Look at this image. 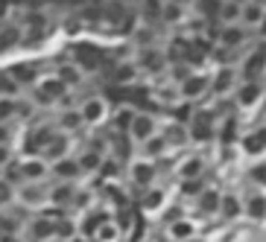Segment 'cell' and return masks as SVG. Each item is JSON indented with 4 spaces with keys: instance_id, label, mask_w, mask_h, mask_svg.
Instances as JSON below:
<instances>
[{
    "instance_id": "24",
    "label": "cell",
    "mask_w": 266,
    "mask_h": 242,
    "mask_svg": "<svg viewBox=\"0 0 266 242\" xmlns=\"http://www.w3.org/2000/svg\"><path fill=\"white\" fill-rule=\"evenodd\" d=\"M220 196L214 193V190H208V193H202V202H199V207L205 210V213H214V210H220Z\"/></svg>"
},
{
    "instance_id": "39",
    "label": "cell",
    "mask_w": 266,
    "mask_h": 242,
    "mask_svg": "<svg viewBox=\"0 0 266 242\" xmlns=\"http://www.w3.org/2000/svg\"><path fill=\"white\" fill-rule=\"evenodd\" d=\"M23 202H26V205H38V202H41V190H38V187H26V190H23Z\"/></svg>"
},
{
    "instance_id": "17",
    "label": "cell",
    "mask_w": 266,
    "mask_h": 242,
    "mask_svg": "<svg viewBox=\"0 0 266 242\" xmlns=\"http://www.w3.org/2000/svg\"><path fill=\"white\" fill-rule=\"evenodd\" d=\"M9 76H12L15 82H32V79H35V67H32V64H15V67L9 70Z\"/></svg>"
},
{
    "instance_id": "52",
    "label": "cell",
    "mask_w": 266,
    "mask_h": 242,
    "mask_svg": "<svg viewBox=\"0 0 266 242\" xmlns=\"http://www.w3.org/2000/svg\"><path fill=\"white\" fill-rule=\"evenodd\" d=\"M123 3H129V0H123Z\"/></svg>"
},
{
    "instance_id": "47",
    "label": "cell",
    "mask_w": 266,
    "mask_h": 242,
    "mask_svg": "<svg viewBox=\"0 0 266 242\" xmlns=\"http://www.w3.org/2000/svg\"><path fill=\"white\" fill-rule=\"evenodd\" d=\"M261 184H266V164H261V167H255V172H252Z\"/></svg>"
},
{
    "instance_id": "12",
    "label": "cell",
    "mask_w": 266,
    "mask_h": 242,
    "mask_svg": "<svg viewBox=\"0 0 266 242\" xmlns=\"http://www.w3.org/2000/svg\"><path fill=\"white\" fill-rule=\"evenodd\" d=\"M53 137H56V134H53V131H50L47 126H44V129H38V131H35V134L29 137V143H26L29 155H32V152H38V149H47V143H50Z\"/></svg>"
},
{
    "instance_id": "27",
    "label": "cell",
    "mask_w": 266,
    "mask_h": 242,
    "mask_svg": "<svg viewBox=\"0 0 266 242\" xmlns=\"http://www.w3.org/2000/svg\"><path fill=\"white\" fill-rule=\"evenodd\" d=\"M199 172H202V161H199V158H190V161L182 167V175H184V181H193V178H199Z\"/></svg>"
},
{
    "instance_id": "4",
    "label": "cell",
    "mask_w": 266,
    "mask_h": 242,
    "mask_svg": "<svg viewBox=\"0 0 266 242\" xmlns=\"http://www.w3.org/2000/svg\"><path fill=\"white\" fill-rule=\"evenodd\" d=\"M214 134V123H211V114L208 111H199L193 117V126H190V137L193 140H211Z\"/></svg>"
},
{
    "instance_id": "18",
    "label": "cell",
    "mask_w": 266,
    "mask_h": 242,
    "mask_svg": "<svg viewBox=\"0 0 266 242\" xmlns=\"http://www.w3.org/2000/svg\"><path fill=\"white\" fill-rule=\"evenodd\" d=\"M231 82H234V70H231V67H223V70L217 73V79H214V91L223 93V91L231 88Z\"/></svg>"
},
{
    "instance_id": "8",
    "label": "cell",
    "mask_w": 266,
    "mask_h": 242,
    "mask_svg": "<svg viewBox=\"0 0 266 242\" xmlns=\"http://www.w3.org/2000/svg\"><path fill=\"white\" fill-rule=\"evenodd\" d=\"M205 88H208V79H205V76H187L184 85H182V93H184L187 99H193V96L205 93Z\"/></svg>"
},
{
    "instance_id": "45",
    "label": "cell",
    "mask_w": 266,
    "mask_h": 242,
    "mask_svg": "<svg viewBox=\"0 0 266 242\" xmlns=\"http://www.w3.org/2000/svg\"><path fill=\"white\" fill-rule=\"evenodd\" d=\"M158 205H161V193H149L143 199V207H158Z\"/></svg>"
},
{
    "instance_id": "32",
    "label": "cell",
    "mask_w": 266,
    "mask_h": 242,
    "mask_svg": "<svg viewBox=\"0 0 266 242\" xmlns=\"http://www.w3.org/2000/svg\"><path fill=\"white\" fill-rule=\"evenodd\" d=\"M12 114H18V102L9 96H0V120H9Z\"/></svg>"
},
{
    "instance_id": "43",
    "label": "cell",
    "mask_w": 266,
    "mask_h": 242,
    "mask_svg": "<svg viewBox=\"0 0 266 242\" xmlns=\"http://www.w3.org/2000/svg\"><path fill=\"white\" fill-rule=\"evenodd\" d=\"M56 234H59V237H70V234H73V225H70L67 219H61V222H56Z\"/></svg>"
},
{
    "instance_id": "29",
    "label": "cell",
    "mask_w": 266,
    "mask_h": 242,
    "mask_svg": "<svg viewBox=\"0 0 266 242\" xmlns=\"http://www.w3.org/2000/svg\"><path fill=\"white\" fill-rule=\"evenodd\" d=\"M199 9H202V15H208V18H220L223 0H199Z\"/></svg>"
},
{
    "instance_id": "50",
    "label": "cell",
    "mask_w": 266,
    "mask_h": 242,
    "mask_svg": "<svg viewBox=\"0 0 266 242\" xmlns=\"http://www.w3.org/2000/svg\"><path fill=\"white\" fill-rule=\"evenodd\" d=\"M0 242H20L18 237H0Z\"/></svg>"
},
{
    "instance_id": "46",
    "label": "cell",
    "mask_w": 266,
    "mask_h": 242,
    "mask_svg": "<svg viewBox=\"0 0 266 242\" xmlns=\"http://www.w3.org/2000/svg\"><path fill=\"white\" fill-rule=\"evenodd\" d=\"M123 18V6H111L108 9V20H120Z\"/></svg>"
},
{
    "instance_id": "10",
    "label": "cell",
    "mask_w": 266,
    "mask_h": 242,
    "mask_svg": "<svg viewBox=\"0 0 266 242\" xmlns=\"http://www.w3.org/2000/svg\"><path fill=\"white\" fill-rule=\"evenodd\" d=\"M64 149H67V140H64L61 134H56V137L47 143V149H44V158L56 164V161H61V158H64Z\"/></svg>"
},
{
    "instance_id": "31",
    "label": "cell",
    "mask_w": 266,
    "mask_h": 242,
    "mask_svg": "<svg viewBox=\"0 0 266 242\" xmlns=\"http://www.w3.org/2000/svg\"><path fill=\"white\" fill-rule=\"evenodd\" d=\"M18 234V222L12 216H3L0 213V237H15Z\"/></svg>"
},
{
    "instance_id": "9",
    "label": "cell",
    "mask_w": 266,
    "mask_h": 242,
    "mask_svg": "<svg viewBox=\"0 0 266 242\" xmlns=\"http://www.w3.org/2000/svg\"><path fill=\"white\" fill-rule=\"evenodd\" d=\"M102 114H105V105H102L100 99H88V102L82 105V120H85V123H100Z\"/></svg>"
},
{
    "instance_id": "48",
    "label": "cell",
    "mask_w": 266,
    "mask_h": 242,
    "mask_svg": "<svg viewBox=\"0 0 266 242\" xmlns=\"http://www.w3.org/2000/svg\"><path fill=\"white\" fill-rule=\"evenodd\" d=\"M3 164H9V149H6V143H0V167Z\"/></svg>"
},
{
    "instance_id": "28",
    "label": "cell",
    "mask_w": 266,
    "mask_h": 242,
    "mask_svg": "<svg viewBox=\"0 0 266 242\" xmlns=\"http://www.w3.org/2000/svg\"><path fill=\"white\" fill-rule=\"evenodd\" d=\"M0 93H3V96H9V99L18 93V82H15L9 73H0Z\"/></svg>"
},
{
    "instance_id": "21",
    "label": "cell",
    "mask_w": 266,
    "mask_h": 242,
    "mask_svg": "<svg viewBox=\"0 0 266 242\" xmlns=\"http://www.w3.org/2000/svg\"><path fill=\"white\" fill-rule=\"evenodd\" d=\"M243 146H246V152H261V149L266 146V129L255 131V134H249V137L243 140Z\"/></svg>"
},
{
    "instance_id": "13",
    "label": "cell",
    "mask_w": 266,
    "mask_h": 242,
    "mask_svg": "<svg viewBox=\"0 0 266 242\" xmlns=\"http://www.w3.org/2000/svg\"><path fill=\"white\" fill-rule=\"evenodd\" d=\"M32 237H35V240L56 237V222H50V219H35V222H32Z\"/></svg>"
},
{
    "instance_id": "16",
    "label": "cell",
    "mask_w": 266,
    "mask_h": 242,
    "mask_svg": "<svg viewBox=\"0 0 266 242\" xmlns=\"http://www.w3.org/2000/svg\"><path fill=\"white\" fill-rule=\"evenodd\" d=\"M132 175H135V181H138L141 187H146V184L152 181L155 169H152V164H135V167H132Z\"/></svg>"
},
{
    "instance_id": "14",
    "label": "cell",
    "mask_w": 266,
    "mask_h": 242,
    "mask_svg": "<svg viewBox=\"0 0 266 242\" xmlns=\"http://www.w3.org/2000/svg\"><path fill=\"white\" fill-rule=\"evenodd\" d=\"M258 96H261V85H258V82H246V85L240 88V93H237L240 105H252Z\"/></svg>"
},
{
    "instance_id": "22",
    "label": "cell",
    "mask_w": 266,
    "mask_h": 242,
    "mask_svg": "<svg viewBox=\"0 0 266 242\" xmlns=\"http://www.w3.org/2000/svg\"><path fill=\"white\" fill-rule=\"evenodd\" d=\"M240 15H243V6H240V3H223V12H220V18H223L228 26H231V23H234Z\"/></svg>"
},
{
    "instance_id": "35",
    "label": "cell",
    "mask_w": 266,
    "mask_h": 242,
    "mask_svg": "<svg viewBox=\"0 0 266 242\" xmlns=\"http://www.w3.org/2000/svg\"><path fill=\"white\" fill-rule=\"evenodd\" d=\"M190 234H193V225H190V222H176V225H173V237L184 240V237H190Z\"/></svg>"
},
{
    "instance_id": "33",
    "label": "cell",
    "mask_w": 266,
    "mask_h": 242,
    "mask_svg": "<svg viewBox=\"0 0 266 242\" xmlns=\"http://www.w3.org/2000/svg\"><path fill=\"white\" fill-rule=\"evenodd\" d=\"M97 237H100V242H111L114 237H117V225L102 222V225H100V231H97Z\"/></svg>"
},
{
    "instance_id": "20",
    "label": "cell",
    "mask_w": 266,
    "mask_h": 242,
    "mask_svg": "<svg viewBox=\"0 0 266 242\" xmlns=\"http://www.w3.org/2000/svg\"><path fill=\"white\" fill-rule=\"evenodd\" d=\"M59 79L64 85H76V82H82V70L79 67H70V64H61L59 67Z\"/></svg>"
},
{
    "instance_id": "42",
    "label": "cell",
    "mask_w": 266,
    "mask_h": 242,
    "mask_svg": "<svg viewBox=\"0 0 266 242\" xmlns=\"http://www.w3.org/2000/svg\"><path fill=\"white\" fill-rule=\"evenodd\" d=\"M9 202H12V184L0 181V205H9Z\"/></svg>"
},
{
    "instance_id": "49",
    "label": "cell",
    "mask_w": 266,
    "mask_h": 242,
    "mask_svg": "<svg viewBox=\"0 0 266 242\" xmlns=\"http://www.w3.org/2000/svg\"><path fill=\"white\" fill-rule=\"evenodd\" d=\"M167 3H176V6H187L190 0H167Z\"/></svg>"
},
{
    "instance_id": "25",
    "label": "cell",
    "mask_w": 266,
    "mask_h": 242,
    "mask_svg": "<svg viewBox=\"0 0 266 242\" xmlns=\"http://www.w3.org/2000/svg\"><path fill=\"white\" fill-rule=\"evenodd\" d=\"M220 207H223V216H225V219H234V216L240 213V202H237L234 196H223Z\"/></svg>"
},
{
    "instance_id": "2",
    "label": "cell",
    "mask_w": 266,
    "mask_h": 242,
    "mask_svg": "<svg viewBox=\"0 0 266 242\" xmlns=\"http://www.w3.org/2000/svg\"><path fill=\"white\" fill-rule=\"evenodd\" d=\"M266 67V44H261L249 58H246V64H243V76H246V82H255L261 73H264Z\"/></svg>"
},
{
    "instance_id": "41",
    "label": "cell",
    "mask_w": 266,
    "mask_h": 242,
    "mask_svg": "<svg viewBox=\"0 0 266 242\" xmlns=\"http://www.w3.org/2000/svg\"><path fill=\"white\" fill-rule=\"evenodd\" d=\"M184 137H187V134L182 131V126H173V129L167 131V137H164V140H173V143H184Z\"/></svg>"
},
{
    "instance_id": "5",
    "label": "cell",
    "mask_w": 266,
    "mask_h": 242,
    "mask_svg": "<svg viewBox=\"0 0 266 242\" xmlns=\"http://www.w3.org/2000/svg\"><path fill=\"white\" fill-rule=\"evenodd\" d=\"M243 26H261L264 23V18H266V9H264V3H258V0H249L246 6H243Z\"/></svg>"
},
{
    "instance_id": "40",
    "label": "cell",
    "mask_w": 266,
    "mask_h": 242,
    "mask_svg": "<svg viewBox=\"0 0 266 242\" xmlns=\"http://www.w3.org/2000/svg\"><path fill=\"white\" fill-rule=\"evenodd\" d=\"M234 129H237V123H234V120H225V129H223V143H231V140H234V134H237Z\"/></svg>"
},
{
    "instance_id": "37",
    "label": "cell",
    "mask_w": 266,
    "mask_h": 242,
    "mask_svg": "<svg viewBox=\"0 0 266 242\" xmlns=\"http://www.w3.org/2000/svg\"><path fill=\"white\" fill-rule=\"evenodd\" d=\"M143 67H149V70H158L161 67V56L158 53H143V61H141Z\"/></svg>"
},
{
    "instance_id": "23",
    "label": "cell",
    "mask_w": 266,
    "mask_h": 242,
    "mask_svg": "<svg viewBox=\"0 0 266 242\" xmlns=\"http://www.w3.org/2000/svg\"><path fill=\"white\" fill-rule=\"evenodd\" d=\"M246 210H249V216H252V219H264V216H266V199L252 196V199H249V205H246Z\"/></svg>"
},
{
    "instance_id": "15",
    "label": "cell",
    "mask_w": 266,
    "mask_h": 242,
    "mask_svg": "<svg viewBox=\"0 0 266 242\" xmlns=\"http://www.w3.org/2000/svg\"><path fill=\"white\" fill-rule=\"evenodd\" d=\"M73 199H76V193H73L70 184H59V187L50 193V202H56V205H70Z\"/></svg>"
},
{
    "instance_id": "30",
    "label": "cell",
    "mask_w": 266,
    "mask_h": 242,
    "mask_svg": "<svg viewBox=\"0 0 266 242\" xmlns=\"http://www.w3.org/2000/svg\"><path fill=\"white\" fill-rule=\"evenodd\" d=\"M15 44H18V29H15V26H6V29L0 32V53L9 50V47H15Z\"/></svg>"
},
{
    "instance_id": "19",
    "label": "cell",
    "mask_w": 266,
    "mask_h": 242,
    "mask_svg": "<svg viewBox=\"0 0 266 242\" xmlns=\"http://www.w3.org/2000/svg\"><path fill=\"white\" fill-rule=\"evenodd\" d=\"M161 18H164L167 23H179V20L184 18V6H176V3H164V9H161Z\"/></svg>"
},
{
    "instance_id": "53",
    "label": "cell",
    "mask_w": 266,
    "mask_h": 242,
    "mask_svg": "<svg viewBox=\"0 0 266 242\" xmlns=\"http://www.w3.org/2000/svg\"><path fill=\"white\" fill-rule=\"evenodd\" d=\"M76 242H82V240H76Z\"/></svg>"
},
{
    "instance_id": "36",
    "label": "cell",
    "mask_w": 266,
    "mask_h": 242,
    "mask_svg": "<svg viewBox=\"0 0 266 242\" xmlns=\"http://www.w3.org/2000/svg\"><path fill=\"white\" fill-rule=\"evenodd\" d=\"M161 9H164V6H161L158 0H146V12H143V15H146V20H155V18H161Z\"/></svg>"
},
{
    "instance_id": "11",
    "label": "cell",
    "mask_w": 266,
    "mask_h": 242,
    "mask_svg": "<svg viewBox=\"0 0 266 242\" xmlns=\"http://www.w3.org/2000/svg\"><path fill=\"white\" fill-rule=\"evenodd\" d=\"M41 175H47V164H44V161H23V164H20V178L38 181Z\"/></svg>"
},
{
    "instance_id": "7",
    "label": "cell",
    "mask_w": 266,
    "mask_h": 242,
    "mask_svg": "<svg viewBox=\"0 0 266 242\" xmlns=\"http://www.w3.org/2000/svg\"><path fill=\"white\" fill-rule=\"evenodd\" d=\"M53 172L59 175V178H64V181H70V178H76L82 169H79V161H70V158H61V161H56L53 164Z\"/></svg>"
},
{
    "instance_id": "51",
    "label": "cell",
    "mask_w": 266,
    "mask_h": 242,
    "mask_svg": "<svg viewBox=\"0 0 266 242\" xmlns=\"http://www.w3.org/2000/svg\"><path fill=\"white\" fill-rule=\"evenodd\" d=\"M261 32H264V35H266V18H264V23H261Z\"/></svg>"
},
{
    "instance_id": "26",
    "label": "cell",
    "mask_w": 266,
    "mask_h": 242,
    "mask_svg": "<svg viewBox=\"0 0 266 242\" xmlns=\"http://www.w3.org/2000/svg\"><path fill=\"white\" fill-rule=\"evenodd\" d=\"M102 167V158H100V152H85L82 155V161H79V169H100Z\"/></svg>"
},
{
    "instance_id": "1",
    "label": "cell",
    "mask_w": 266,
    "mask_h": 242,
    "mask_svg": "<svg viewBox=\"0 0 266 242\" xmlns=\"http://www.w3.org/2000/svg\"><path fill=\"white\" fill-rule=\"evenodd\" d=\"M64 91H67V85L56 76V79H44V82L35 88V96H38L41 102H56V99L64 96Z\"/></svg>"
},
{
    "instance_id": "44",
    "label": "cell",
    "mask_w": 266,
    "mask_h": 242,
    "mask_svg": "<svg viewBox=\"0 0 266 242\" xmlns=\"http://www.w3.org/2000/svg\"><path fill=\"white\" fill-rule=\"evenodd\" d=\"M132 120H135V114H129V111H120V114H117V126H120V129H129Z\"/></svg>"
},
{
    "instance_id": "6",
    "label": "cell",
    "mask_w": 266,
    "mask_h": 242,
    "mask_svg": "<svg viewBox=\"0 0 266 242\" xmlns=\"http://www.w3.org/2000/svg\"><path fill=\"white\" fill-rule=\"evenodd\" d=\"M246 26H237V23H231V26H225L223 29V35H220V41H223V47H240L243 41H246Z\"/></svg>"
},
{
    "instance_id": "34",
    "label": "cell",
    "mask_w": 266,
    "mask_h": 242,
    "mask_svg": "<svg viewBox=\"0 0 266 242\" xmlns=\"http://www.w3.org/2000/svg\"><path fill=\"white\" fill-rule=\"evenodd\" d=\"M85 120H82V111H67L64 117H61V126L64 129H76V126H82Z\"/></svg>"
},
{
    "instance_id": "38",
    "label": "cell",
    "mask_w": 266,
    "mask_h": 242,
    "mask_svg": "<svg viewBox=\"0 0 266 242\" xmlns=\"http://www.w3.org/2000/svg\"><path fill=\"white\" fill-rule=\"evenodd\" d=\"M164 143H167L164 137H149V140H146V152H149V155H161Z\"/></svg>"
},
{
    "instance_id": "3",
    "label": "cell",
    "mask_w": 266,
    "mask_h": 242,
    "mask_svg": "<svg viewBox=\"0 0 266 242\" xmlns=\"http://www.w3.org/2000/svg\"><path fill=\"white\" fill-rule=\"evenodd\" d=\"M129 131H132V137L135 140H149V137H155V123H152V117L149 114H135V120H132V126H129Z\"/></svg>"
}]
</instances>
